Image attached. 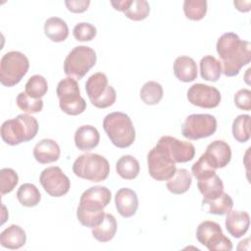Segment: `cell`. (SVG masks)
Wrapping results in <instances>:
<instances>
[{
  "instance_id": "6da1fadb",
  "label": "cell",
  "mask_w": 251,
  "mask_h": 251,
  "mask_svg": "<svg viewBox=\"0 0 251 251\" xmlns=\"http://www.w3.org/2000/svg\"><path fill=\"white\" fill-rule=\"evenodd\" d=\"M217 52L221 59L222 73L226 76H235L241 68L251 60V44L241 40L234 32H226L217 41Z\"/></svg>"
},
{
  "instance_id": "7a4b0ae2",
  "label": "cell",
  "mask_w": 251,
  "mask_h": 251,
  "mask_svg": "<svg viewBox=\"0 0 251 251\" xmlns=\"http://www.w3.org/2000/svg\"><path fill=\"white\" fill-rule=\"evenodd\" d=\"M38 131L36 119L28 114H20L5 121L0 129L3 141L9 145H18L33 139Z\"/></svg>"
},
{
  "instance_id": "3957f363",
  "label": "cell",
  "mask_w": 251,
  "mask_h": 251,
  "mask_svg": "<svg viewBox=\"0 0 251 251\" xmlns=\"http://www.w3.org/2000/svg\"><path fill=\"white\" fill-rule=\"evenodd\" d=\"M103 128L111 142L118 148L129 147L135 140L134 126L126 113L108 114L103 120Z\"/></svg>"
},
{
  "instance_id": "277c9868",
  "label": "cell",
  "mask_w": 251,
  "mask_h": 251,
  "mask_svg": "<svg viewBox=\"0 0 251 251\" xmlns=\"http://www.w3.org/2000/svg\"><path fill=\"white\" fill-rule=\"evenodd\" d=\"M74 174L83 179L93 182L105 180L110 173L108 160L95 153H85L79 155L73 165Z\"/></svg>"
},
{
  "instance_id": "5b68a950",
  "label": "cell",
  "mask_w": 251,
  "mask_h": 251,
  "mask_svg": "<svg viewBox=\"0 0 251 251\" xmlns=\"http://www.w3.org/2000/svg\"><path fill=\"white\" fill-rule=\"evenodd\" d=\"M29 68L27 57L19 51H10L0 61V82L7 87L18 84Z\"/></svg>"
},
{
  "instance_id": "8992f818",
  "label": "cell",
  "mask_w": 251,
  "mask_h": 251,
  "mask_svg": "<svg viewBox=\"0 0 251 251\" xmlns=\"http://www.w3.org/2000/svg\"><path fill=\"white\" fill-rule=\"evenodd\" d=\"M61 110L70 115L77 116L86 109V102L80 96L77 81L73 77H66L59 81L56 89Z\"/></svg>"
},
{
  "instance_id": "52a82bcc",
  "label": "cell",
  "mask_w": 251,
  "mask_h": 251,
  "mask_svg": "<svg viewBox=\"0 0 251 251\" xmlns=\"http://www.w3.org/2000/svg\"><path fill=\"white\" fill-rule=\"evenodd\" d=\"M95 51L84 45L75 46L64 61L65 74L73 78L81 79L96 64Z\"/></svg>"
},
{
  "instance_id": "ba28073f",
  "label": "cell",
  "mask_w": 251,
  "mask_h": 251,
  "mask_svg": "<svg viewBox=\"0 0 251 251\" xmlns=\"http://www.w3.org/2000/svg\"><path fill=\"white\" fill-rule=\"evenodd\" d=\"M85 90L91 104L99 109L112 106L117 98L115 88L108 84V78L103 73L91 75L85 82Z\"/></svg>"
},
{
  "instance_id": "9c48e42d",
  "label": "cell",
  "mask_w": 251,
  "mask_h": 251,
  "mask_svg": "<svg viewBox=\"0 0 251 251\" xmlns=\"http://www.w3.org/2000/svg\"><path fill=\"white\" fill-rule=\"evenodd\" d=\"M196 238L210 251H230L232 243L222 230L221 226L213 221H204L196 229Z\"/></svg>"
},
{
  "instance_id": "30bf717a",
  "label": "cell",
  "mask_w": 251,
  "mask_h": 251,
  "mask_svg": "<svg viewBox=\"0 0 251 251\" xmlns=\"http://www.w3.org/2000/svg\"><path fill=\"white\" fill-rule=\"evenodd\" d=\"M217 130V120L210 114H192L186 117L181 126L185 138L197 140L211 136Z\"/></svg>"
},
{
  "instance_id": "8fae6325",
  "label": "cell",
  "mask_w": 251,
  "mask_h": 251,
  "mask_svg": "<svg viewBox=\"0 0 251 251\" xmlns=\"http://www.w3.org/2000/svg\"><path fill=\"white\" fill-rule=\"evenodd\" d=\"M149 175L156 180L170 179L176 173V167L170 157L158 146L152 148L147 155Z\"/></svg>"
},
{
  "instance_id": "7c38bea8",
  "label": "cell",
  "mask_w": 251,
  "mask_h": 251,
  "mask_svg": "<svg viewBox=\"0 0 251 251\" xmlns=\"http://www.w3.org/2000/svg\"><path fill=\"white\" fill-rule=\"evenodd\" d=\"M156 146L161 148L174 163H185L194 158L195 148L189 141H182L174 136H162Z\"/></svg>"
},
{
  "instance_id": "4fadbf2b",
  "label": "cell",
  "mask_w": 251,
  "mask_h": 251,
  "mask_svg": "<svg viewBox=\"0 0 251 251\" xmlns=\"http://www.w3.org/2000/svg\"><path fill=\"white\" fill-rule=\"evenodd\" d=\"M39 181L44 190L53 197H61L67 194L71 187L69 177L59 167L44 169L40 174Z\"/></svg>"
},
{
  "instance_id": "5bb4252c",
  "label": "cell",
  "mask_w": 251,
  "mask_h": 251,
  "mask_svg": "<svg viewBox=\"0 0 251 251\" xmlns=\"http://www.w3.org/2000/svg\"><path fill=\"white\" fill-rule=\"evenodd\" d=\"M187 99L194 106L212 109L219 106L222 96L220 91L214 86L195 83L189 87L187 91Z\"/></svg>"
},
{
  "instance_id": "9a60e30c",
  "label": "cell",
  "mask_w": 251,
  "mask_h": 251,
  "mask_svg": "<svg viewBox=\"0 0 251 251\" xmlns=\"http://www.w3.org/2000/svg\"><path fill=\"white\" fill-rule=\"evenodd\" d=\"M111 196V191L106 186H91L81 194L78 207L92 211H101L110 203Z\"/></svg>"
},
{
  "instance_id": "2e32d148",
  "label": "cell",
  "mask_w": 251,
  "mask_h": 251,
  "mask_svg": "<svg viewBox=\"0 0 251 251\" xmlns=\"http://www.w3.org/2000/svg\"><path fill=\"white\" fill-rule=\"evenodd\" d=\"M205 158L208 165L214 169H222L225 168L231 159V149L229 144H227L224 140H214L211 142L204 154H202Z\"/></svg>"
},
{
  "instance_id": "e0dca14e",
  "label": "cell",
  "mask_w": 251,
  "mask_h": 251,
  "mask_svg": "<svg viewBox=\"0 0 251 251\" xmlns=\"http://www.w3.org/2000/svg\"><path fill=\"white\" fill-rule=\"evenodd\" d=\"M115 204L119 214L124 218L132 217L138 209L136 193L127 187L120 188L115 196Z\"/></svg>"
},
{
  "instance_id": "ac0fdd59",
  "label": "cell",
  "mask_w": 251,
  "mask_h": 251,
  "mask_svg": "<svg viewBox=\"0 0 251 251\" xmlns=\"http://www.w3.org/2000/svg\"><path fill=\"white\" fill-rule=\"evenodd\" d=\"M226 228L227 232L235 238L243 236L250 225V217L247 212L244 211H232L226 213Z\"/></svg>"
},
{
  "instance_id": "d6986e66",
  "label": "cell",
  "mask_w": 251,
  "mask_h": 251,
  "mask_svg": "<svg viewBox=\"0 0 251 251\" xmlns=\"http://www.w3.org/2000/svg\"><path fill=\"white\" fill-rule=\"evenodd\" d=\"M61 154L60 147L53 139L44 138L37 142L33 148V157L40 164L56 162Z\"/></svg>"
},
{
  "instance_id": "ffe728a7",
  "label": "cell",
  "mask_w": 251,
  "mask_h": 251,
  "mask_svg": "<svg viewBox=\"0 0 251 251\" xmlns=\"http://www.w3.org/2000/svg\"><path fill=\"white\" fill-rule=\"evenodd\" d=\"M100 141V134L96 127L90 125L79 126L75 133V143L77 149L89 151L95 148Z\"/></svg>"
},
{
  "instance_id": "44dd1931",
  "label": "cell",
  "mask_w": 251,
  "mask_h": 251,
  "mask_svg": "<svg viewBox=\"0 0 251 251\" xmlns=\"http://www.w3.org/2000/svg\"><path fill=\"white\" fill-rule=\"evenodd\" d=\"M174 74L180 81H193L197 77V66L195 61L188 56L177 57L174 63Z\"/></svg>"
},
{
  "instance_id": "7402d4cb",
  "label": "cell",
  "mask_w": 251,
  "mask_h": 251,
  "mask_svg": "<svg viewBox=\"0 0 251 251\" xmlns=\"http://www.w3.org/2000/svg\"><path fill=\"white\" fill-rule=\"evenodd\" d=\"M26 242L25 231L17 225H11L0 233V244L8 249H19Z\"/></svg>"
},
{
  "instance_id": "603a6c76",
  "label": "cell",
  "mask_w": 251,
  "mask_h": 251,
  "mask_svg": "<svg viewBox=\"0 0 251 251\" xmlns=\"http://www.w3.org/2000/svg\"><path fill=\"white\" fill-rule=\"evenodd\" d=\"M45 35L54 42H62L69 35V27L67 23L58 17H51L44 24Z\"/></svg>"
},
{
  "instance_id": "cb8c5ba5",
  "label": "cell",
  "mask_w": 251,
  "mask_h": 251,
  "mask_svg": "<svg viewBox=\"0 0 251 251\" xmlns=\"http://www.w3.org/2000/svg\"><path fill=\"white\" fill-rule=\"evenodd\" d=\"M197 186L205 200L216 199L224 192V183L217 174L203 179H198Z\"/></svg>"
},
{
  "instance_id": "d4e9b609",
  "label": "cell",
  "mask_w": 251,
  "mask_h": 251,
  "mask_svg": "<svg viewBox=\"0 0 251 251\" xmlns=\"http://www.w3.org/2000/svg\"><path fill=\"white\" fill-rule=\"evenodd\" d=\"M191 182V175L186 169H176L175 175L168 179L167 188L174 194H182L189 189Z\"/></svg>"
},
{
  "instance_id": "484cf974",
  "label": "cell",
  "mask_w": 251,
  "mask_h": 251,
  "mask_svg": "<svg viewBox=\"0 0 251 251\" xmlns=\"http://www.w3.org/2000/svg\"><path fill=\"white\" fill-rule=\"evenodd\" d=\"M117 221L112 214H106L102 223L92 228L93 237L100 242H108L115 236Z\"/></svg>"
},
{
  "instance_id": "4316f807",
  "label": "cell",
  "mask_w": 251,
  "mask_h": 251,
  "mask_svg": "<svg viewBox=\"0 0 251 251\" xmlns=\"http://www.w3.org/2000/svg\"><path fill=\"white\" fill-rule=\"evenodd\" d=\"M116 170L121 177L125 179H133L139 174V162L131 155H124L117 161Z\"/></svg>"
},
{
  "instance_id": "83f0119b",
  "label": "cell",
  "mask_w": 251,
  "mask_h": 251,
  "mask_svg": "<svg viewBox=\"0 0 251 251\" xmlns=\"http://www.w3.org/2000/svg\"><path fill=\"white\" fill-rule=\"evenodd\" d=\"M201 77L208 81H217L222 75V64L214 56H204L200 60Z\"/></svg>"
},
{
  "instance_id": "f1b7e54d",
  "label": "cell",
  "mask_w": 251,
  "mask_h": 251,
  "mask_svg": "<svg viewBox=\"0 0 251 251\" xmlns=\"http://www.w3.org/2000/svg\"><path fill=\"white\" fill-rule=\"evenodd\" d=\"M17 198L23 206L34 207L40 202L41 194L34 184L26 182L19 187L17 191Z\"/></svg>"
},
{
  "instance_id": "f546056e",
  "label": "cell",
  "mask_w": 251,
  "mask_h": 251,
  "mask_svg": "<svg viewBox=\"0 0 251 251\" xmlns=\"http://www.w3.org/2000/svg\"><path fill=\"white\" fill-rule=\"evenodd\" d=\"M202 204L204 206H207L208 213L214 214V215H226L228 213L232 207H233V201L231 197L227 194L223 192L218 198L213 200H202Z\"/></svg>"
},
{
  "instance_id": "4dcf8cb0",
  "label": "cell",
  "mask_w": 251,
  "mask_h": 251,
  "mask_svg": "<svg viewBox=\"0 0 251 251\" xmlns=\"http://www.w3.org/2000/svg\"><path fill=\"white\" fill-rule=\"evenodd\" d=\"M162 85L153 80H149L143 84L140 89V99L147 105H156L163 98Z\"/></svg>"
},
{
  "instance_id": "1f68e13d",
  "label": "cell",
  "mask_w": 251,
  "mask_h": 251,
  "mask_svg": "<svg viewBox=\"0 0 251 251\" xmlns=\"http://www.w3.org/2000/svg\"><path fill=\"white\" fill-rule=\"evenodd\" d=\"M232 135L240 143H244L250 138V116L239 115L232 122Z\"/></svg>"
},
{
  "instance_id": "d6a6232c",
  "label": "cell",
  "mask_w": 251,
  "mask_h": 251,
  "mask_svg": "<svg viewBox=\"0 0 251 251\" xmlns=\"http://www.w3.org/2000/svg\"><path fill=\"white\" fill-rule=\"evenodd\" d=\"M48 90V83L44 76L40 75H34L28 78L25 83V92L34 99H40Z\"/></svg>"
},
{
  "instance_id": "836d02e7",
  "label": "cell",
  "mask_w": 251,
  "mask_h": 251,
  "mask_svg": "<svg viewBox=\"0 0 251 251\" xmlns=\"http://www.w3.org/2000/svg\"><path fill=\"white\" fill-rule=\"evenodd\" d=\"M183 12L187 19L191 21H200L207 13V1L185 0L183 2Z\"/></svg>"
},
{
  "instance_id": "e575fe53",
  "label": "cell",
  "mask_w": 251,
  "mask_h": 251,
  "mask_svg": "<svg viewBox=\"0 0 251 251\" xmlns=\"http://www.w3.org/2000/svg\"><path fill=\"white\" fill-rule=\"evenodd\" d=\"M105 215L106 214L103 210L92 211V210L83 209L81 207H77V210H76V217L78 222L82 226L86 227H91V228L99 226L104 220Z\"/></svg>"
},
{
  "instance_id": "d590c367",
  "label": "cell",
  "mask_w": 251,
  "mask_h": 251,
  "mask_svg": "<svg viewBox=\"0 0 251 251\" xmlns=\"http://www.w3.org/2000/svg\"><path fill=\"white\" fill-rule=\"evenodd\" d=\"M150 12L149 3L145 0H131L128 8L124 12L125 16L132 21H142L146 19Z\"/></svg>"
},
{
  "instance_id": "8d00e7d4",
  "label": "cell",
  "mask_w": 251,
  "mask_h": 251,
  "mask_svg": "<svg viewBox=\"0 0 251 251\" xmlns=\"http://www.w3.org/2000/svg\"><path fill=\"white\" fill-rule=\"evenodd\" d=\"M17 106L27 114H34L38 113L43 108V101L42 99H34L28 96L25 92H21L17 96L16 99Z\"/></svg>"
},
{
  "instance_id": "74e56055",
  "label": "cell",
  "mask_w": 251,
  "mask_h": 251,
  "mask_svg": "<svg viewBox=\"0 0 251 251\" xmlns=\"http://www.w3.org/2000/svg\"><path fill=\"white\" fill-rule=\"evenodd\" d=\"M19 182L18 174L10 168L0 170V192L2 195L14 190Z\"/></svg>"
},
{
  "instance_id": "f35d334b",
  "label": "cell",
  "mask_w": 251,
  "mask_h": 251,
  "mask_svg": "<svg viewBox=\"0 0 251 251\" xmlns=\"http://www.w3.org/2000/svg\"><path fill=\"white\" fill-rule=\"evenodd\" d=\"M96 27L89 23H78L73 29V34L77 41H90L96 36Z\"/></svg>"
},
{
  "instance_id": "ab89813d",
  "label": "cell",
  "mask_w": 251,
  "mask_h": 251,
  "mask_svg": "<svg viewBox=\"0 0 251 251\" xmlns=\"http://www.w3.org/2000/svg\"><path fill=\"white\" fill-rule=\"evenodd\" d=\"M191 172H192V175L197 179H203V178L209 177L216 174V170L212 169L208 165V163L206 162L203 155H201V157L198 159V161L192 165Z\"/></svg>"
},
{
  "instance_id": "60d3db41",
  "label": "cell",
  "mask_w": 251,
  "mask_h": 251,
  "mask_svg": "<svg viewBox=\"0 0 251 251\" xmlns=\"http://www.w3.org/2000/svg\"><path fill=\"white\" fill-rule=\"evenodd\" d=\"M234 104L240 110H251V91L247 88L239 89L234 95Z\"/></svg>"
},
{
  "instance_id": "b9f144b4",
  "label": "cell",
  "mask_w": 251,
  "mask_h": 251,
  "mask_svg": "<svg viewBox=\"0 0 251 251\" xmlns=\"http://www.w3.org/2000/svg\"><path fill=\"white\" fill-rule=\"evenodd\" d=\"M65 5L72 13H82L90 5L89 0H66Z\"/></svg>"
},
{
  "instance_id": "7bdbcfd3",
  "label": "cell",
  "mask_w": 251,
  "mask_h": 251,
  "mask_svg": "<svg viewBox=\"0 0 251 251\" xmlns=\"http://www.w3.org/2000/svg\"><path fill=\"white\" fill-rule=\"evenodd\" d=\"M130 3H131V0H118V1L112 0L111 1V4L114 7V9L121 12H125L128 8Z\"/></svg>"
},
{
  "instance_id": "ee69618b",
  "label": "cell",
  "mask_w": 251,
  "mask_h": 251,
  "mask_svg": "<svg viewBox=\"0 0 251 251\" xmlns=\"http://www.w3.org/2000/svg\"><path fill=\"white\" fill-rule=\"evenodd\" d=\"M233 4L236 7V9L240 12L250 11V5H251L250 1H234Z\"/></svg>"
}]
</instances>
